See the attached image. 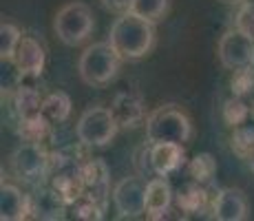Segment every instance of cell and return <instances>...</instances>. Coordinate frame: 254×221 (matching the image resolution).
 I'll return each instance as SVG.
<instances>
[{
	"label": "cell",
	"instance_id": "cell-23",
	"mask_svg": "<svg viewBox=\"0 0 254 221\" xmlns=\"http://www.w3.org/2000/svg\"><path fill=\"white\" fill-rule=\"evenodd\" d=\"M69 213L75 219H86V221H100L106 213V206L100 204L97 199L89 197V195H82L75 201H71L69 206Z\"/></svg>",
	"mask_w": 254,
	"mask_h": 221
},
{
	"label": "cell",
	"instance_id": "cell-14",
	"mask_svg": "<svg viewBox=\"0 0 254 221\" xmlns=\"http://www.w3.org/2000/svg\"><path fill=\"white\" fill-rule=\"evenodd\" d=\"M31 217V195L22 193L16 184L2 181L0 186V219L22 221Z\"/></svg>",
	"mask_w": 254,
	"mask_h": 221
},
{
	"label": "cell",
	"instance_id": "cell-26",
	"mask_svg": "<svg viewBox=\"0 0 254 221\" xmlns=\"http://www.w3.org/2000/svg\"><path fill=\"white\" fill-rule=\"evenodd\" d=\"M250 115H252V106L237 95H232L230 100L223 104V120H226V124L232 126V129L239 124H243Z\"/></svg>",
	"mask_w": 254,
	"mask_h": 221
},
{
	"label": "cell",
	"instance_id": "cell-2",
	"mask_svg": "<svg viewBox=\"0 0 254 221\" xmlns=\"http://www.w3.org/2000/svg\"><path fill=\"white\" fill-rule=\"evenodd\" d=\"M144 129L148 144H162V142L188 144L194 137L192 120L177 104H162L153 109L146 117Z\"/></svg>",
	"mask_w": 254,
	"mask_h": 221
},
{
	"label": "cell",
	"instance_id": "cell-32",
	"mask_svg": "<svg viewBox=\"0 0 254 221\" xmlns=\"http://www.w3.org/2000/svg\"><path fill=\"white\" fill-rule=\"evenodd\" d=\"M226 2H241V0H226Z\"/></svg>",
	"mask_w": 254,
	"mask_h": 221
},
{
	"label": "cell",
	"instance_id": "cell-4",
	"mask_svg": "<svg viewBox=\"0 0 254 221\" xmlns=\"http://www.w3.org/2000/svg\"><path fill=\"white\" fill-rule=\"evenodd\" d=\"M53 31H56L58 40L66 47H80L84 44L95 31V18H93V9L86 2L73 0L58 9L56 18H53Z\"/></svg>",
	"mask_w": 254,
	"mask_h": 221
},
{
	"label": "cell",
	"instance_id": "cell-3",
	"mask_svg": "<svg viewBox=\"0 0 254 221\" xmlns=\"http://www.w3.org/2000/svg\"><path fill=\"white\" fill-rule=\"evenodd\" d=\"M124 58L115 51V47L109 40L93 42L80 53L77 60V75L86 86L102 88L117 77Z\"/></svg>",
	"mask_w": 254,
	"mask_h": 221
},
{
	"label": "cell",
	"instance_id": "cell-29",
	"mask_svg": "<svg viewBox=\"0 0 254 221\" xmlns=\"http://www.w3.org/2000/svg\"><path fill=\"white\" fill-rule=\"evenodd\" d=\"M237 29H241L243 33H248L250 38H254V11H250V9L241 7L237 13V24H234Z\"/></svg>",
	"mask_w": 254,
	"mask_h": 221
},
{
	"label": "cell",
	"instance_id": "cell-8",
	"mask_svg": "<svg viewBox=\"0 0 254 221\" xmlns=\"http://www.w3.org/2000/svg\"><path fill=\"white\" fill-rule=\"evenodd\" d=\"M11 170L18 175V179L36 184L42 177H49L51 168V153L38 142H22L11 153Z\"/></svg>",
	"mask_w": 254,
	"mask_h": 221
},
{
	"label": "cell",
	"instance_id": "cell-21",
	"mask_svg": "<svg viewBox=\"0 0 254 221\" xmlns=\"http://www.w3.org/2000/svg\"><path fill=\"white\" fill-rule=\"evenodd\" d=\"M186 170H188V177L192 181L210 184L214 179V175H217V159L210 153H197L186 164Z\"/></svg>",
	"mask_w": 254,
	"mask_h": 221
},
{
	"label": "cell",
	"instance_id": "cell-5",
	"mask_svg": "<svg viewBox=\"0 0 254 221\" xmlns=\"http://www.w3.org/2000/svg\"><path fill=\"white\" fill-rule=\"evenodd\" d=\"M120 133V124H117L111 106H89L82 111L75 124V135L77 142L89 148H104L117 137Z\"/></svg>",
	"mask_w": 254,
	"mask_h": 221
},
{
	"label": "cell",
	"instance_id": "cell-7",
	"mask_svg": "<svg viewBox=\"0 0 254 221\" xmlns=\"http://www.w3.org/2000/svg\"><path fill=\"white\" fill-rule=\"evenodd\" d=\"M146 186L148 179L139 173L124 177L113 186L111 199L122 219H137L146 215Z\"/></svg>",
	"mask_w": 254,
	"mask_h": 221
},
{
	"label": "cell",
	"instance_id": "cell-16",
	"mask_svg": "<svg viewBox=\"0 0 254 221\" xmlns=\"http://www.w3.org/2000/svg\"><path fill=\"white\" fill-rule=\"evenodd\" d=\"M186 144H173V142H162V144H150V161H153L155 175L168 177L177 173L186 166Z\"/></svg>",
	"mask_w": 254,
	"mask_h": 221
},
{
	"label": "cell",
	"instance_id": "cell-15",
	"mask_svg": "<svg viewBox=\"0 0 254 221\" xmlns=\"http://www.w3.org/2000/svg\"><path fill=\"white\" fill-rule=\"evenodd\" d=\"M13 60L18 62V67L22 69L27 77H40L47 67V51L42 42L33 36H22L16 53H13Z\"/></svg>",
	"mask_w": 254,
	"mask_h": 221
},
{
	"label": "cell",
	"instance_id": "cell-20",
	"mask_svg": "<svg viewBox=\"0 0 254 221\" xmlns=\"http://www.w3.org/2000/svg\"><path fill=\"white\" fill-rule=\"evenodd\" d=\"M24 77L27 75L18 67V62L13 60V56L0 58V91H2V97H11L22 86Z\"/></svg>",
	"mask_w": 254,
	"mask_h": 221
},
{
	"label": "cell",
	"instance_id": "cell-27",
	"mask_svg": "<svg viewBox=\"0 0 254 221\" xmlns=\"http://www.w3.org/2000/svg\"><path fill=\"white\" fill-rule=\"evenodd\" d=\"M22 40V33L20 29L16 27L13 22H4L0 24V58H7L13 56L18 49V44Z\"/></svg>",
	"mask_w": 254,
	"mask_h": 221
},
{
	"label": "cell",
	"instance_id": "cell-1",
	"mask_svg": "<svg viewBox=\"0 0 254 221\" xmlns=\"http://www.w3.org/2000/svg\"><path fill=\"white\" fill-rule=\"evenodd\" d=\"M109 42L124 60H141L153 51L157 42L155 22L146 20L133 11L120 13L109 31Z\"/></svg>",
	"mask_w": 254,
	"mask_h": 221
},
{
	"label": "cell",
	"instance_id": "cell-10",
	"mask_svg": "<svg viewBox=\"0 0 254 221\" xmlns=\"http://www.w3.org/2000/svg\"><path fill=\"white\" fill-rule=\"evenodd\" d=\"M210 213L217 221H246L250 217V204L241 188H221L212 197Z\"/></svg>",
	"mask_w": 254,
	"mask_h": 221
},
{
	"label": "cell",
	"instance_id": "cell-6",
	"mask_svg": "<svg viewBox=\"0 0 254 221\" xmlns=\"http://www.w3.org/2000/svg\"><path fill=\"white\" fill-rule=\"evenodd\" d=\"M219 62L226 71H243L254 67V38L243 33L241 29H228L217 44Z\"/></svg>",
	"mask_w": 254,
	"mask_h": 221
},
{
	"label": "cell",
	"instance_id": "cell-25",
	"mask_svg": "<svg viewBox=\"0 0 254 221\" xmlns=\"http://www.w3.org/2000/svg\"><path fill=\"white\" fill-rule=\"evenodd\" d=\"M232 95L246 100L254 109V67L237 71L232 77Z\"/></svg>",
	"mask_w": 254,
	"mask_h": 221
},
{
	"label": "cell",
	"instance_id": "cell-18",
	"mask_svg": "<svg viewBox=\"0 0 254 221\" xmlns=\"http://www.w3.org/2000/svg\"><path fill=\"white\" fill-rule=\"evenodd\" d=\"M175 201H177L182 213H199V210H203L208 206L210 195L206 190V184L190 179L175 193Z\"/></svg>",
	"mask_w": 254,
	"mask_h": 221
},
{
	"label": "cell",
	"instance_id": "cell-12",
	"mask_svg": "<svg viewBox=\"0 0 254 221\" xmlns=\"http://www.w3.org/2000/svg\"><path fill=\"white\" fill-rule=\"evenodd\" d=\"M175 204V190L170 181L162 175H155L146 186V217L148 219H166Z\"/></svg>",
	"mask_w": 254,
	"mask_h": 221
},
{
	"label": "cell",
	"instance_id": "cell-11",
	"mask_svg": "<svg viewBox=\"0 0 254 221\" xmlns=\"http://www.w3.org/2000/svg\"><path fill=\"white\" fill-rule=\"evenodd\" d=\"M66 213H69V201L56 186H42L31 195V217L42 221H58L64 219Z\"/></svg>",
	"mask_w": 254,
	"mask_h": 221
},
{
	"label": "cell",
	"instance_id": "cell-17",
	"mask_svg": "<svg viewBox=\"0 0 254 221\" xmlns=\"http://www.w3.org/2000/svg\"><path fill=\"white\" fill-rule=\"evenodd\" d=\"M71 111H73V102H71L69 93L51 91L49 95H45V100H42L40 115L45 117L51 126H56V124H64L71 117Z\"/></svg>",
	"mask_w": 254,
	"mask_h": 221
},
{
	"label": "cell",
	"instance_id": "cell-24",
	"mask_svg": "<svg viewBox=\"0 0 254 221\" xmlns=\"http://www.w3.org/2000/svg\"><path fill=\"white\" fill-rule=\"evenodd\" d=\"M170 2H173V0H133L130 11L157 24V22H162L164 18L168 16Z\"/></svg>",
	"mask_w": 254,
	"mask_h": 221
},
{
	"label": "cell",
	"instance_id": "cell-13",
	"mask_svg": "<svg viewBox=\"0 0 254 221\" xmlns=\"http://www.w3.org/2000/svg\"><path fill=\"white\" fill-rule=\"evenodd\" d=\"M82 186H84V195H89V197L97 199L100 204L106 206L109 186H111L109 166H106L102 159L82 161Z\"/></svg>",
	"mask_w": 254,
	"mask_h": 221
},
{
	"label": "cell",
	"instance_id": "cell-22",
	"mask_svg": "<svg viewBox=\"0 0 254 221\" xmlns=\"http://www.w3.org/2000/svg\"><path fill=\"white\" fill-rule=\"evenodd\" d=\"M232 148L237 150V155H241L243 159H248V157L254 153V113L243 122V124L234 126Z\"/></svg>",
	"mask_w": 254,
	"mask_h": 221
},
{
	"label": "cell",
	"instance_id": "cell-28",
	"mask_svg": "<svg viewBox=\"0 0 254 221\" xmlns=\"http://www.w3.org/2000/svg\"><path fill=\"white\" fill-rule=\"evenodd\" d=\"M135 166H137V173L141 177H146V175H150V177H155V170H153V161H150V144L146 142L144 146L135 153Z\"/></svg>",
	"mask_w": 254,
	"mask_h": 221
},
{
	"label": "cell",
	"instance_id": "cell-19",
	"mask_svg": "<svg viewBox=\"0 0 254 221\" xmlns=\"http://www.w3.org/2000/svg\"><path fill=\"white\" fill-rule=\"evenodd\" d=\"M11 100H13V111L18 113V117H20V120H29V117L40 115V111H42V100H45V97L38 93V88L24 86V84H22V86L11 95Z\"/></svg>",
	"mask_w": 254,
	"mask_h": 221
},
{
	"label": "cell",
	"instance_id": "cell-30",
	"mask_svg": "<svg viewBox=\"0 0 254 221\" xmlns=\"http://www.w3.org/2000/svg\"><path fill=\"white\" fill-rule=\"evenodd\" d=\"M102 2V7L106 9V11H111V13H126V11H130V7H133V0H100Z\"/></svg>",
	"mask_w": 254,
	"mask_h": 221
},
{
	"label": "cell",
	"instance_id": "cell-9",
	"mask_svg": "<svg viewBox=\"0 0 254 221\" xmlns=\"http://www.w3.org/2000/svg\"><path fill=\"white\" fill-rule=\"evenodd\" d=\"M120 129H137L146 124V117L150 111H146V102L137 91H117L113 102H111Z\"/></svg>",
	"mask_w": 254,
	"mask_h": 221
},
{
	"label": "cell",
	"instance_id": "cell-31",
	"mask_svg": "<svg viewBox=\"0 0 254 221\" xmlns=\"http://www.w3.org/2000/svg\"><path fill=\"white\" fill-rule=\"evenodd\" d=\"M241 7L250 9V11H254V0H241Z\"/></svg>",
	"mask_w": 254,
	"mask_h": 221
}]
</instances>
